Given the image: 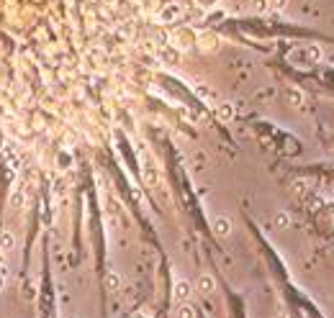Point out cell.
<instances>
[{
  "label": "cell",
  "instance_id": "cell-1",
  "mask_svg": "<svg viewBox=\"0 0 334 318\" xmlns=\"http://www.w3.org/2000/svg\"><path fill=\"white\" fill-rule=\"evenodd\" d=\"M324 59V52L319 44H303V47H296L291 52V62L298 67H309V64H319Z\"/></svg>",
  "mask_w": 334,
  "mask_h": 318
},
{
  "label": "cell",
  "instance_id": "cell-2",
  "mask_svg": "<svg viewBox=\"0 0 334 318\" xmlns=\"http://www.w3.org/2000/svg\"><path fill=\"white\" fill-rule=\"evenodd\" d=\"M139 162H142V177L149 188H160L162 177H160V167L155 164V159L149 157V151L139 146Z\"/></svg>",
  "mask_w": 334,
  "mask_h": 318
},
{
  "label": "cell",
  "instance_id": "cell-3",
  "mask_svg": "<svg viewBox=\"0 0 334 318\" xmlns=\"http://www.w3.org/2000/svg\"><path fill=\"white\" fill-rule=\"evenodd\" d=\"M211 229H214L219 239H229L234 234V221L229 216H214L211 218Z\"/></svg>",
  "mask_w": 334,
  "mask_h": 318
},
{
  "label": "cell",
  "instance_id": "cell-4",
  "mask_svg": "<svg viewBox=\"0 0 334 318\" xmlns=\"http://www.w3.org/2000/svg\"><path fill=\"white\" fill-rule=\"evenodd\" d=\"M193 290L195 287L188 282V280H175L172 282V298H175V303H188L190 300V295H193Z\"/></svg>",
  "mask_w": 334,
  "mask_h": 318
},
{
  "label": "cell",
  "instance_id": "cell-5",
  "mask_svg": "<svg viewBox=\"0 0 334 318\" xmlns=\"http://www.w3.org/2000/svg\"><path fill=\"white\" fill-rule=\"evenodd\" d=\"M172 47L177 49V52H183V49H190L193 44H195V31L193 28H180V31H175V36H172Z\"/></svg>",
  "mask_w": 334,
  "mask_h": 318
},
{
  "label": "cell",
  "instance_id": "cell-6",
  "mask_svg": "<svg viewBox=\"0 0 334 318\" xmlns=\"http://www.w3.org/2000/svg\"><path fill=\"white\" fill-rule=\"evenodd\" d=\"M180 16H183V5H177V3H165V8L157 13V21H160V23H175Z\"/></svg>",
  "mask_w": 334,
  "mask_h": 318
},
{
  "label": "cell",
  "instance_id": "cell-7",
  "mask_svg": "<svg viewBox=\"0 0 334 318\" xmlns=\"http://www.w3.org/2000/svg\"><path fill=\"white\" fill-rule=\"evenodd\" d=\"M195 47L201 52H214V49H219V36L211 31H201V34H195Z\"/></svg>",
  "mask_w": 334,
  "mask_h": 318
},
{
  "label": "cell",
  "instance_id": "cell-8",
  "mask_svg": "<svg viewBox=\"0 0 334 318\" xmlns=\"http://www.w3.org/2000/svg\"><path fill=\"white\" fill-rule=\"evenodd\" d=\"M195 290H198L203 298H206V295H214V293H216V280H214V275L201 272L198 280H195Z\"/></svg>",
  "mask_w": 334,
  "mask_h": 318
},
{
  "label": "cell",
  "instance_id": "cell-9",
  "mask_svg": "<svg viewBox=\"0 0 334 318\" xmlns=\"http://www.w3.org/2000/svg\"><path fill=\"white\" fill-rule=\"evenodd\" d=\"M108 208H105V216H108V221H111V226L113 229H118V223H121V205H118V200L113 198H108V203H105Z\"/></svg>",
  "mask_w": 334,
  "mask_h": 318
},
{
  "label": "cell",
  "instance_id": "cell-10",
  "mask_svg": "<svg viewBox=\"0 0 334 318\" xmlns=\"http://www.w3.org/2000/svg\"><path fill=\"white\" fill-rule=\"evenodd\" d=\"M285 98H288V103H291V105H296V108H303V105H306V95H303L298 87H288L285 90Z\"/></svg>",
  "mask_w": 334,
  "mask_h": 318
},
{
  "label": "cell",
  "instance_id": "cell-11",
  "mask_svg": "<svg viewBox=\"0 0 334 318\" xmlns=\"http://www.w3.org/2000/svg\"><path fill=\"white\" fill-rule=\"evenodd\" d=\"M0 249H3V252H13V249H16V234L8 231V229L0 231Z\"/></svg>",
  "mask_w": 334,
  "mask_h": 318
},
{
  "label": "cell",
  "instance_id": "cell-12",
  "mask_svg": "<svg viewBox=\"0 0 334 318\" xmlns=\"http://www.w3.org/2000/svg\"><path fill=\"white\" fill-rule=\"evenodd\" d=\"M291 221H293V218H291V213H288L285 208H280L278 213H275V218H272V226L283 231V229H288V226H291Z\"/></svg>",
  "mask_w": 334,
  "mask_h": 318
},
{
  "label": "cell",
  "instance_id": "cell-13",
  "mask_svg": "<svg viewBox=\"0 0 334 318\" xmlns=\"http://www.w3.org/2000/svg\"><path fill=\"white\" fill-rule=\"evenodd\" d=\"M214 108H216V116H219L221 121H232V118H234V105H232V103H216Z\"/></svg>",
  "mask_w": 334,
  "mask_h": 318
},
{
  "label": "cell",
  "instance_id": "cell-14",
  "mask_svg": "<svg viewBox=\"0 0 334 318\" xmlns=\"http://www.w3.org/2000/svg\"><path fill=\"white\" fill-rule=\"evenodd\" d=\"M105 287H108L111 293H118L121 290V277H118V272H108V275H105Z\"/></svg>",
  "mask_w": 334,
  "mask_h": 318
},
{
  "label": "cell",
  "instance_id": "cell-15",
  "mask_svg": "<svg viewBox=\"0 0 334 318\" xmlns=\"http://www.w3.org/2000/svg\"><path fill=\"white\" fill-rule=\"evenodd\" d=\"M175 318H195V308L190 306V303H177Z\"/></svg>",
  "mask_w": 334,
  "mask_h": 318
},
{
  "label": "cell",
  "instance_id": "cell-16",
  "mask_svg": "<svg viewBox=\"0 0 334 318\" xmlns=\"http://www.w3.org/2000/svg\"><path fill=\"white\" fill-rule=\"evenodd\" d=\"M23 203H26L23 190H13V192H10V208H13V210H21Z\"/></svg>",
  "mask_w": 334,
  "mask_h": 318
},
{
  "label": "cell",
  "instance_id": "cell-17",
  "mask_svg": "<svg viewBox=\"0 0 334 318\" xmlns=\"http://www.w3.org/2000/svg\"><path fill=\"white\" fill-rule=\"evenodd\" d=\"M160 57L165 59V62H172V64H175L177 59H180V52H177V49H175V52H172V49H162V52H160Z\"/></svg>",
  "mask_w": 334,
  "mask_h": 318
},
{
  "label": "cell",
  "instance_id": "cell-18",
  "mask_svg": "<svg viewBox=\"0 0 334 318\" xmlns=\"http://www.w3.org/2000/svg\"><path fill=\"white\" fill-rule=\"evenodd\" d=\"M195 93H198L203 100H208V103H216V95L211 93V90H203V87H195Z\"/></svg>",
  "mask_w": 334,
  "mask_h": 318
},
{
  "label": "cell",
  "instance_id": "cell-19",
  "mask_svg": "<svg viewBox=\"0 0 334 318\" xmlns=\"http://www.w3.org/2000/svg\"><path fill=\"white\" fill-rule=\"evenodd\" d=\"M288 5V0H267V10H283Z\"/></svg>",
  "mask_w": 334,
  "mask_h": 318
},
{
  "label": "cell",
  "instance_id": "cell-20",
  "mask_svg": "<svg viewBox=\"0 0 334 318\" xmlns=\"http://www.w3.org/2000/svg\"><path fill=\"white\" fill-rule=\"evenodd\" d=\"M252 3H254L252 8H254L257 13H265V10H267V0H252Z\"/></svg>",
  "mask_w": 334,
  "mask_h": 318
},
{
  "label": "cell",
  "instance_id": "cell-21",
  "mask_svg": "<svg viewBox=\"0 0 334 318\" xmlns=\"http://www.w3.org/2000/svg\"><path fill=\"white\" fill-rule=\"evenodd\" d=\"M5 280H8V267L0 264V287H5Z\"/></svg>",
  "mask_w": 334,
  "mask_h": 318
},
{
  "label": "cell",
  "instance_id": "cell-22",
  "mask_svg": "<svg viewBox=\"0 0 334 318\" xmlns=\"http://www.w3.org/2000/svg\"><path fill=\"white\" fill-rule=\"evenodd\" d=\"M62 190H65V183L57 177V180H54V192H62Z\"/></svg>",
  "mask_w": 334,
  "mask_h": 318
},
{
  "label": "cell",
  "instance_id": "cell-23",
  "mask_svg": "<svg viewBox=\"0 0 334 318\" xmlns=\"http://www.w3.org/2000/svg\"><path fill=\"white\" fill-rule=\"evenodd\" d=\"M198 3H201V5H214L216 0H198Z\"/></svg>",
  "mask_w": 334,
  "mask_h": 318
},
{
  "label": "cell",
  "instance_id": "cell-24",
  "mask_svg": "<svg viewBox=\"0 0 334 318\" xmlns=\"http://www.w3.org/2000/svg\"><path fill=\"white\" fill-rule=\"evenodd\" d=\"M332 256H334V252H332Z\"/></svg>",
  "mask_w": 334,
  "mask_h": 318
}]
</instances>
